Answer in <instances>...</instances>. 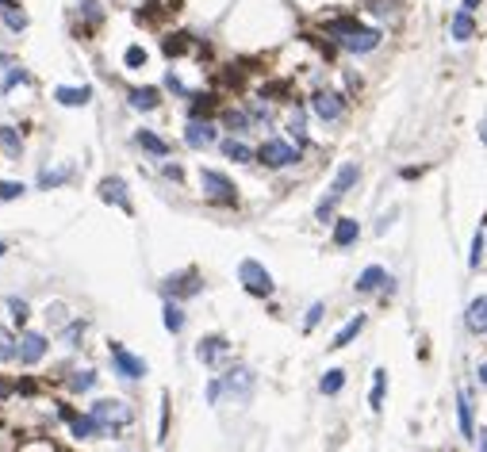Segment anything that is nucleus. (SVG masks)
<instances>
[{
    "label": "nucleus",
    "instance_id": "f257e3e1",
    "mask_svg": "<svg viewBox=\"0 0 487 452\" xmlns=\"http://www.w3.org/2000/svg\"><path fill=\"white\" fill-rule=\"evenodd\" d=\"M92 418L100 422V437H119L135 422V410L123 399H100V402H92Z\"/></svg>",
    "mask_w": 487,
    "mask_h": 452
},
{
    "label": "nucleus",
    "instance_id": "f03ea898",
    "mask_svg": "<svg viewBox=\"0 0 487 452\" xmlns=\"http://www.w3.org/2000/svg\"><path fill=\"white\" fill-rule=\"evenodd\" d=\"M238 284L250 291V295H257V299H269L276 291V280H273V272H269L261 261L254 257H246V261H238Z\"/></svg>",
    "mask_w": 487,
    "mask_h": 452
},
{
    "label": "nucleus",
    "instance_id": "7ed1b4c3",
    "mask_svg": "<svg viewBox=\"0 0 487 452\" xmlns=\"http://www.w3.org/2000/svg\"><path fill=\"white\" fill-rule=\"evenodd\" d=\"M200 188L211 203H223V207H238V188H234L230 176H223L219 169H200Z\"/></svg>",
    "mask_w": 487,
    "mask_h": 452
},
{
    "label": "nucleus",
    "instance_id": "20e7f679",
    "mask_svg": "<svg viewBox=\"0 0 487 452\" xmlns=\"http://www.w3.org/2000/svg\"><path fill=\"white\" fill-rule=\"evenodd\" d=\"M257 162L265 169H292V165H299V146L284 142V138H265L257 146Z\"/></svg>",
    "mask_w": 487,
    "mask_h": 452
},
{
    "label": "nucleus",
    "instance_id": "39448f33",
    "mask_svg": "<svg viewBox=\"0 0 487 452\" xmlns=\"http://www.w3.org/2000/svg\"><path fill=\"white\" fill-rule=\"evenodd\" d=\"M219 380H223V399H234V402H250V395L257 388L254 368H230L227 375H219Z\"/></svg>",
    "mask_w": 487,
    "mask_h": 452
},
{
    "label": "nucleus",
    "instance_id": "423d86ee",
    "mask_svg": "<svg viewBox=\"0 0 487 452\" xmlns=\"http://www.w3.org/2000/svg\"><path fill=\"white\" fill-rule=\"evenodd\" d=\"M165 299H192V295H200L203 291V276L196 269H184V272H173V276H165Z\"/></svg>",
    "mask_w": 487,
    "mask_h": 452
},
{
    "label": "nucleus",
    "instance_id": "0eeeda50",
    "mask_svg": "<svg viewBox=\"0 0 487 452\" xmlns=\"http://www.w3.org/2000/svg\"><path fill=\"white\" fill-rule=\"evenodd\" d=\"M311 111L323 119V123H338V119L345 115V96L334 92V89H318V92H311Z\"/></svg>",
    "mask_w": 487,
    "mask_h": 452
},
{
    "label": "nucleus",
    "instance_id": "6e6552de",
    "mask_svg": "<svg viewBox=\"0 0 487 452\" xmlns=\"http://www.w3.org/2000/svg\"><path fill=\"white\" fill-rule=\"evenodd\" d=\"M108 353H111V364H116V375H123V380H142V375L150 372L142 356H135V353L127 349V345L111 341V345H108Z\"/></svg>",
    "mask_w": 487,
    "mask_h": 452
},
{
    "label": "nucleus",
    "instance_id": "1a4fd4ad",
    "mask_svg": "<svg viewBox=\"0 0 487 452\" xmlns=\"http://www.w3.org/2000/svg\"><path fill=\"white\" fill-rule=\"evenodd\" d=\"M361 291V295H372V291H384V295H391V291H396V276H391L388 269L384 265H369L357 276V284H353Z\"/></svg>",
    "mask_w": 487,
    "mask_h": 452
},
{
    "label": "nucleus",
    "instance_id": "9d476101",
    "mask_svg": "<svg viewBox=\"0 0 487 452\" xmlns=\"http://www.w3.org/2000/svg\"><path fill=\"white\" fill-rule=\"evenodd\" d=\"M196 356H200V364H208V368H219V364L230 356V341L223 334H208V337H200V345H196Z\"/></svg>",
    "mask_w": 487,
    "mask_h": 452
},
{
    "label": "nucleus",
    "instance_id": "9b49d317",
    "mask_svg": "<svg viewBox=\"0 0 487 452\" xmlns=\"http://www.w3.org/2000/svg\"><path fill=\"white\" fill-rule=\"evenodd\" d=\"M219 142V127L211 123V119H189V127H184V146L189 149H208Z\"/></svg>",
    "mask_w": 487,
    "mask_h": 452
},
{
    "label": "nucleus",
    "instance_id": "f8f14e48",
    "mask_svg": "<svg viewBox=\"0 0 487 452\" xmlns=\"http://www.w3.org/2000/svg\"><path fill=\"white\" fill-rule=\"evenodd\" d=\"M96 192H100V200H104V203H116L123 215L135 211V203H130V192H127V181H123V176H104V181L96 184Z\"/></svg>",
    "mask_w": 487,
    "mask_h": 452
},
{
    "label": "nucleus",
    "instance_id": "ddd939ff",
    "mask_svg": "<svg viewBox=\"0 0 487 452\" xmlns=\"http://www.w3.org/2000/svg\"><path fill=\"white\" fill-rule=\"evenodd\" d=\"M380 43H384V31H380V27H369V23H364L361 31H353L349 39H342L338 46H342L345 54H372Z\"/></svg>",
    "mask_w": 487,
    "mask_h": 452
},
{
    "label": "nucleus",
    "instance_id": "4468645a",
    "mask_svg": "<svg viewBox=\"0 0 487 452\" xmlns=\"http://www.w3.org/2000/svg\"><path fill=\"white\" fill-rule=\"evenodd\" d=\"M46 349H50V341H46L43 334H35V329H23L20 334V364H39L43 356H46Z\"/></svg>",
    "mask_w": 487,
    "mask_h": 452
},
{
    "label": "nucleus",
    "instance_id": "2eb2a0df",
    "mask_svg": "<svg viewBox=\"0 0 487 452\" xmlns=\"http://www.w3.org/2000/svg\"><path fill=\"white\" fill-rule=\"evenodd\" d=\"M472 410H476V407H472V395L461 388V391H457V429H461L464 441H476V433H480V429H476Z\"/></svg>",
    "mask_w": 487,
    "mask_h": 452
},
{
    "label": "nucleus",
    "instance_id": "dca6fc26",
    "mask_svg": "<svg viewBox=\"0 0 487 452\" xmlns=\"http://www.w3.org/2000/svg\"><path fill=\"white\" fill-rule=\"evenodd\" d=\"M62 418L69 422L73 437H81V441H85V437H100V422L92 418V410L89 414H73L69 407H62Z\"/></svg>",
    "mask_w": 487,
    "mask_h": 452
},
{
    "label": "nucleus",
    "instance_id": "f3484780",
    "mask_svg": "<svg viewBox=\"0 0 487 452\" xmlns=\"http://www.w3.org/2000/svg\"><path fill=\"white\" fill-rule=\"evenodd\" d=\"M449 39H453V43H468V39H476V20H472V12L457 8L453 20H449Z\"/></svg>",
    "mask_w": 487,
    "mask_h": 452
},
{
    "label": "nucleus",
    "instance_id": "a211bd4d",
    "mask_svg": "<svg viewBox=\"0 0 487 452\" xmlns=\"http://www.w3.org/2000/svg\"><path fill=\"white\" fill-rule=\"evenodd\" d=\"M219 149H223V157H227V162H238V165L257 162V149H254V146H246L242 138H223Z\"/></svg>",
    "mask_w": 487,
    "mask_h": 452
},
{
    "label": "nucleus",
    "instance_id": "6ab92c4d",
    "mask_svg": "<svg viewBox=\"0 0 487 452\" xmlns=\"http://www.w3.org/2000/svg\"><path fill=\"white\" fill-rule=\"evenodd\" d=\"M464 326L472 334H487V295H476L472 303L464 307Z\"/></svg>",
    "mask_w": 487,
    "mask_h": 452
},
{
    "label": "nucleus",
    "instance_id": "aec40b11",
    "mask_svg": "<svg viewBox=\"0 0 487 452\" xmlns=\"http://www.w3.org/2000/svg\"><path fill=\"white\" fill-rule=\"evenodd\" d=\"M192 46H196V39L189 31H173L162 39V54L165 58H184V54H192Z\"/></svg>",
    "mask_w": 487,
    "mask_h": 452
},
{
    "label": "nucleus",
    "instance_id": "412c9836",
    "mask_svg": "<svg viewBox=\"0 0 487 452\" xmlns=\"http://www.w3.org/2000/svg\"><path fill=\"white\" fill-rule=\"evenodd\" d=\"M0 20H4L8 31H27V12L20 8V0H0Z\"/></svg>",
    "mask_w": 487,
    "mask_h": 452
},
{
    "label": "nucleus",
    "instance_id": "4be33fe9",
    "mask_svg": "<svg viewBox=\"0 0 487 452\" xmlns=\"http://www.w3.org/2000/svg\"><path fill=\"white\" fill-rule=\"evenodd\" d=\"M127 103L135 111H154L157 103H162V92H157L154 84H142V89H130L127 92Z\"/></svg>",
    "mask_w": 487,
    "mask_h": 452
},
{
    "label": "nucleus",
    "instance_id": "5701e85b",
    "mask_svg": "<svg viewBox=\"0 0 487 452\" xmlns=\"http://www.w3.org/2000/svg\"><path fill=\"white\" fill-rule=\"evenodd\" d=\"M189 119H211L215 111H219V96L215 92H196V96H189Z\"/></svg>",
    "mask_w": 487,
    "mask_h": 452
},
{
    "label": "nucleus",
    "instance_id": "b1692460",
    "mask_svg": "<svg viewBox=\"0 0 487 452\" xmlns=\"http://www.w3.org/2000/svg\"><path fill=\"white\" fill-rule=\"evenodd\" d=\"M54 100L62 103V108H85V103L92 100V84H81V89H54Z\"/></svg>",
    "mask_w": 487,
    "mask_h": 452
},
{
    "label": "nucleus",
    "instance_id": "393cba45",
    "mask_svg": "<svg viewBox=\"0 0 487 452\" xmlns=\"http://www.w3.org/2000/svg\"><path fill=\"white\" fill-rule=\"evenodd\" d=\"M223 127H227L230 135H246V130L254 127V115H250V108H227L223 111Z\"/></svg>",
    "mask_w": 487,
    "mask_h": 452
},
{
    "label": "nucleus",
    "instance_id": "a878e982",
    "mask_svg": "<svg viewBox=\"0 0 487 452\" xmlns=\"http://www.w3.org/2000/svg\"><path fill=\"white\" fill-rule=\"evenodd\" d=\"M361 238V222L357 219H334V246L345 249Z\"/></svg>",
    "mask_w": 487,
    "mask_h": 452
},
{
    "label": "nucleus",
    "instance_id": "bb28decb",
    "mask_svg": "<svg viewBox=\"0 0 487 452\" xmlns=\"http://www.w3.org/2000/svg\"><path fill=\"white\" fill-rule=\"evenodd\" d=\"M169 12H173V8H169V4H162V0H146V4L135 12V20H138V23H146V27H157Z\"/></svg>",
    "mask_w": 487,
    "mask_h": 452
},
{
    "label": "nucleus",
    "instance_id": "cd10ccee",
    "mask_svg": "<svg viewBox=\"0 0 487 452\" xmlns=\"http://www.w3.org/2000/svg\"><path fill=\"white\" fill-rule=\"evenodd\" d=\"M135 142L142 146L146 154H154V157H169V149H173V146L165 142L162 135H154V130H146V127H142V130H138V135H135Z\"/></svg>",
    "mask_w": 487,
    "mask_h": 452
},
{
    "label": "nucleus",
    "instance_id": "c85d7f7f",
    "mask_svg": "<svg viewBox=\"0 0 487 452\" xmlns=\"http://www.w3.org/2000/svg\"><path fill=\"white\" fill-rule=\"evenodd\" d=\"M364 322H369V318H364V315H353V318H349V322H345V326L338 329V334H334V341H330V349H345V345H349V341H353V337H357V334H361V329H364Z\"/></svg>",
    "mask_w": 487,
    "mask_h": 452
},
{
    "label": "nucleus",
    "instance_id": "c756f323",
    "mask_svg": "<svg viewBox=\"0 0 487 452\" xmlns=\"http://www.w3.org/2000/svg\"><path fill=\"white\" fill-rule=\"evenodd\" d=\"M357 181H361V165H357V162H345V165L338 169V173H334V184H330V188L345 196V192H349V188L357 184Z\"/></svg>",
    "mask_w": 487,
    "mask_h": 452
},
{
    "label": "nucleus",
    "instance_id": "7c9ffc66",
    "mask_svg": "<svg viewBox=\"0 0 487 452\" xmlns=\"http://www.w3.org/2000/svg\"><path fill=\"white\" fill-rule=\"evenodd\" d=\"M162 322H165V329H169V334H181V329H184V310H181V303L165 299V307H162Z\"/></svg>",
    "mask_w": 487,
    "mask_h": 452
},
{
    "label": "nucleus",
    "instance_id": "2f4dec72",
    "mask_svg": "<svg viewBox=\"0 0 487 452\" xmlns=\"http://www.w3.org/2000/svg\"><path fill=\"white\" fill-rule=\"evenodd\" d=\"M338 203H342V192H334V188H330V192H326L323 200H318L315 219H318V222H334V207H338Z\"/></svg>",
    "mask_w": 487,
    "mask_h": 452
},
{
    "label": "nucleus",
    "instance_id": "473e14b6",
    "mask_svg": "<svg viewBox=\"0 0 487 452\" xmlns=\"http://www.w3.org/2000/svg\"><path fill=\"white\" fill-rule=\"evenodd\" d=\"M384 391H388V372L376 368V372H372V395H369V407L372 410H384Z\"/></svg>",
    "mask_w": 487,
    "mask_h": 452
},
{
    "label": "nucleus",
    "instance_id": "72a5a7b5",
    "mask_svg": "<svg viewBox=\"0 0 487 452\" xmlns=\"http://www.w3.org/2000/svg\"><path fill=\"white\" fill-rule=\"evenodd\" d=\"M81 20H85V27L92 31V27L104 23V4L100 0H81Z\"/></svg>",
    "mask_w": 487,
    "mask_h": 452
},
{
    "label": "nucleus",
    "instance_id": "f704fd0d",
    "mask_svg": "<svg viewBox=\"0 0 487 452\" xmlns=\"http://www.w3.org/2000/svg\"><path fill=\"white\" fill-rule=\"evenodd\" d=\"M342 388H345V372L342 368H326L323 380H318V391L323 395H338Z\"/></svg>",
    "mask_w": 487,
    "mask_h": 452
},
{
    "label": "nucleus",
    "instance_id": "c9c22d12",
    "mask_svg": "<svg viewBox=\"0 0 487 452\" xmlns=\"http://www.w3.org/2000/svg\"><path fill=\"white\" fill-rule=\"evenodd\" d=\"M65 388H69L73 395H85V391H92V388H96V372H73L69 375V380H65Z\"/></svg>",
    "mask_w": 487,
    "mask_h": 452
},
{
    "label": "nucleus",
    "instance_id": "e433bc0d",
    "mask_svg": "<svg viewBox=\"0 0 487 452\" xmlns=\"http://www.w3.org/2000/svg\"><path fill=\"white\" fill-rule=\"evenodd\" d=\"M16 345H20V341H16V337H12V329H4V326H0V361H20V349H16Z\"/></svg>",
    "mask_w": 487,
    "mask_h": 452
},
{
    "label": "nucleus",
    "instance_id": "4c0bfd02",
    "mask_svg": "<svg viewBox=\"0 0 487 452\" xmlns=\"http://www.w3.org/2000/svg\"><path fill=\"white\" fill-rule=\"evenodd\" d=\"M0 146H4L12 157H20V149H23V138H20V130H16V127H0Z\"/></svg>",
    "mask_w": 487,
    "mask_h": 452
},
{
    "label": "nucleus",
    "instance_id": "58836bf2",
    "mask_svg": "<svg viewBox=\"0 0 487 452\" xmlns=\"http://www.w3.org/2000/svg\"><path fill=\"white\" fill-rule=\"evenodd\" d=\"M81 337H85V322H81V318H73V322L62 329V341H65V349H77V345H81Z\"/></svg>",
    "mask_w": 487,
    "mask_h": 452
},
{
    "label": "nucleus",
    "instance_id": "ea45409f",
    "mask_svg": "<svg viewBox=\"0 0 487 452\" xmlns=\"http://www.w3.org/2000/svg\"><path fill=\"white\" fill-rule=\"evenodd\" d=\"M288 130H292L296 146H307V123H303V108L292 111V119H288Z\"/></svg>",
    "mask_w": 487,
    "mask_h": 452
},
{
    "label": "nucleus",
    "instance_id": "a19ab883",
    "mask_svg": "<svg viewBox=\"0 0 487 452\" xmlns=\"http://www.w3.org/2000/svg\"><path fill=\"white\" fill-rule=\"evenodd\" d=\"M23 81H31V73L20 69V65H12V69L4 73V81H0V92H12L16 84H23Z\"/></svg>",
    "mask_w": 487,
    "mask_h": 452
},
{
    "label": "nucleus",
    "instance_id": "79ce46f5",
    "mask_svg": "<svg viewBox=\"0 0 487 452\" xmlns=\"http://www.w3.org/2000/svg\"><path fill=\"white\" fill-rule=\"evenodd\" d=\"M483 246H487V230L480 226V230H476V238H472V253H468V265H472V269H480V261H483Z\"/></svg>",
    "mask_w": 487,
    "mask_h": 452
},
{
    "label": "nucleus",
    "instance_id": "37998d69",
    "mask_svg": "<svg viewBox=\"0 0 487 452\" xmlns=\"http://www.w3.org/2000/svg\"><path fill=\"white\" fill-rule=\"evenodd\" d=\"M69 173L73 169H54V173L46 169V173H39V188H58V184L69 181Z\"/></svg>",
    "mask_w": 487,
    "mask_h": 452
},
{
    "label": "nucleus",
    "instance_id": "c03bdc74",
    "mask_svg": "<svg viewBox=\"0 0 487 452\" xmlns=\"http://www.w3.org/2000/svg\"><path fill=\"white\" fill-rule=\"evenodd\" d=\"M323 315H326V303H311V307H307V315H303V334H311V329L323 322Z\"/></svg>",
    "mask_w": 487,
    "mask_h": 452
},
{
    "label": "nucleus",
    "instance_id": "a18cd8bd",
    "mask_svg": "<svg viewBox=\"0 0 487 452\" xmlns=\"http://www.w3.org/2000/svg\"><path fill=\"white\" fill-rule=\"evenodd\" d=\"M46 318H50L54 329H65V326H69V315H65L62 303H50V307H46Z\"/></svg>",
    "mask_w": 487,
    "mask_h": 452
},
{
    "label": "nucleus",
    "instance_id": "49530a36",
    "mask_svg": "<svg viewBox=\"0 0 487 452\" xmlns=\"http://www.w3.org/2000/svg\"><path fill=\"white\" fill-rule=\"evenodd\" d=\"M16 452H58V448H54V441H46V437H31V441H23Z\"/></svg>",
    "mask_w": 487,
    "mask_h": 452
},
{
    "label": "nucleus",
    "instance_id": "de8ad7c7",
    "mask_svg": "<svg viewBox=\"0 0 487 452\" xmlns=\"http://www.w3.org/2000/svg\"><path fill=\"white\" fill-rule=\"evenodd\" d=\"M27 192L23 184H16V181H0V200L4 203H12V200H20V196Z\"/></svg>",
    "mask_w": 487,
    "mask_h": 452
},
{
    "label": "nucleus",
    "instance_id": "09e8293b",
    "mask_svg": "<svg viewBox=\"0 0 487 452\" xmlns=\"http://www.w3.org/2000/svg\"><path fill=\"white\" fill-rule=\"evenodd\" d=\"M123 62H127V69H142V65H146V50H142V46H127Z\"/></svg>",
    "mask_w": 487,
    "mask_h": 452
},
{
    "label": "nucleus",
    "instance_id": "8fccbe9b",
    "mask_svg": "<svg viewBox=\"0 0 487 452\" xmlns=\"http://www.w3.org/2000/svg\"><path fill=\"white\" fill-rule=\"evenodd\" d=\"M364 4H369V12H376V16H396L399 0H364Z\"/></svg>",
    "mask_w": 487,
    "mask_h": 452
},
{
    "label": "nucleus",
    "instance_id": "3c124183",
    "mask_svg": "<svg viewBox=\"0 0 487 452\" xmlns=\"http://www.w3.org/2000/svg\"><path fill=\"white\" fill-rule=\"evenodd\" d=\"M8 310H12V318H16V322H27V318H31V307H27L23 303V299H12V303H8Z\"/></svg>",
    "mask_w": 487,
    "mask_h": 452
},
{
    "label": "nucleus",
    "instance_id": "603ef678",
    "mask_svg": "<svg viewBox=\"0 0 487 452\" xmlns=\"http://www.w3.org/2000/svg\"><path fill=\"white\" fill-rule=\"evenodd\" d=\"M165 89H169V92H177V96H189V89H184V84H181V77H177L173 69L165 73Z\"/></svg>",
    "mask_w": 487,
    "mask_h": 452
},
{
    "label": "nucleus",
    "instance_id": "864d4df0",
    "mask_svg": "<svg viewBox=\"0 0 487 452\" xmlns=\"http://www.w3.org/2000/svg\"><path fill=\"white\" fill-rule=\"evenodd\" d=\"M208 402H211V407H215V402H223V380H219V375L208 383Z\"/></svg>",
    "mask_w": 487,
    "mask_h": 452
},
{
    "label": "nucleus",
    "instance_id": "5fc2aeb1",
    "mask_svg": "<svg viewBox=\"0 0 487 452\" xmlns=\"http://www.w3.org/2000/svg\"><path fill=\"white\" fill-rule=\"evenodd\" d=\"M165 176H169V181H184V169L181 165H165Z\"/></svg>",
    "mask_w": 487,
    "mask_h": 452
},
{
    "label": "nucleus",
    "instance_id": "6e6d98bb",
    "mask_svg": "<svg viewBox=\"0 0 487 452\" xmlns=\"http://www.w3.org/2000/svg\"><path fill=\"white\" fill-rule=\"evenodd\" d=\"M422 173H426V169H403V181H418Z\"/></svg>",
    "mask_w": 487,
    "mask_h": 452
},
{
    "label": "nucleus",
    "instance_id": "4d7b16f0",
    "mask_svg": "<svg viewBox=\"0 0 487 452\" xmlns=\"http://www.w3.org/2000/svg\"><path fill=\"white\" fill-rule=\"evenodd\" d=\"M480 4H483V0H461V8H464V12H476Z\"/></svg>",
    "mask_w": 487,
    "mask_h": 452
},
{
    "label": "nucleus",
    "instance_id": "13d9d810",
    "mask_svg": "<svg viewBox=\"0 0 487 452\" xmlns=\"http://www.w3.org/2000/svg\"><path fill=\"white\" fill-rule=\"evenodd\" d=\"M8 395H12V383H4V380H0V399H8Z\"/></svg>",
    "mask_w": 487,
    "mask_h": 452
},
{
    "label": "nucleus",
    "instance_id": "bf43d9fd",
    "mask_svg": "<svg viewBox=\"0 0 487 452\" xmlns=\"http://www.w3.org/2000/svg\"><path fill=\"white\" fill-rule=\"evenodd\" d=\"M476 441H480V452H487V429H483V433H476Z\"/></svg>",
    "mask_w": 487,
    "mask_h": 452
},
{
    "label": "nucleus",
    "instance_id": "052dcab7",
    "mask_svg": "<svg viewBox=\"0 0 487 452\" xmlns=\"http://www.w3.org/2000/svg\"><path fill=\"white\" fill-rule=\"evenodd\" d=\"M476 375H480V383H483V388H487V361L480 364V372H476Z\"/></svg>",
    "mask_w": 487,
    "mask_h": 452
},
{
    "label": "nucleus",
    "instance_id": "680f3d73",
    "mask_svg": "<svg viewBox=\"0 0 487 452\" xmlns=\"http://www.w3.org/2000/svg\"><path fill=\"white\" fill-rule=\"evenodd\" d=\"M480 142L487 146V119H483V123H480Z\"/></svg>",
    "mask_w": 487,
    "mask_h": 452
},
{
    "label": "nucleus",
    "instance_id": "e2e57ef3",
    "mask_svg": "<svg viewBox=\"0 0 487 452\" xmlns=\"http://www.w3.org/2000/svg\"><path fill=\"white\" fill-rule=\"evenodd\" d=\"M4 249H8V246H4V242H0V257H4Z\"/></svg>",
    "mask_w": 487,
    "mask_h": 452
}]
</instances>
